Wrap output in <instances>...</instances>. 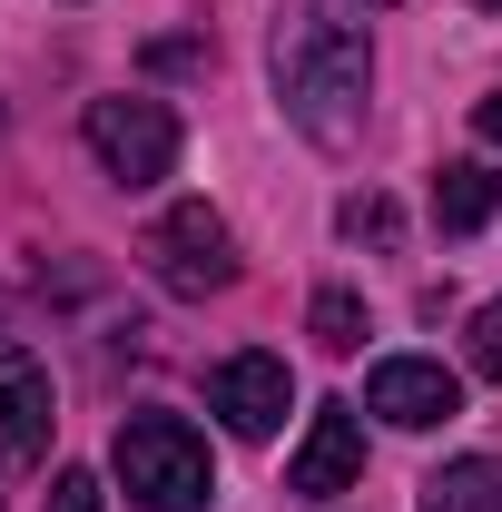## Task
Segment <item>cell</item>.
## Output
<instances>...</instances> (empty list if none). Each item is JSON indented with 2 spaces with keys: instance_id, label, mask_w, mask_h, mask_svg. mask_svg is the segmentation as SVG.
Masks as SVG:
<instances>
[{
  "instance_id": "cell-1",
  "label": "cell",
  "mask_w": 502,
  "mask_h": 512,
  "mask_svg": "<svg viewBox=\"0 0 502 512\" xmlns=\"http://www.w3.org/2000/svg\"><path fill=\"white\" fill-rule=\"evenodd\" d=\"M266 69H276V99H286V119L306 128L315 148H355V138H365L375 50H365V30H355L335 0H276Z\"/></svg>"
},
{
  "instance_id": "cell-2",
  "label": "cell",
  "mask_w": 502,
  "mask_h": 512,
  "mask_svg": "<svg viewBox=\"0 0 502 512\" xmlns=\"http://www.w3.org/2000/svg\"><path fill=\"white\" fill-rule=\"evenodd\" d=\"M119 483L148 512H207V493H217L207 434L178 424V414H128L119 424Z\"/></svg>"
},
{
  "instance_id": "cell-3",
  "label": "cell",
  "mask_w": 502,
  "mask_h": 512,
  "mask_svg": "<svg viewBox=\"0 0 502 512\" xmlns=\"http://www.w3.org/2000/svg\"><path fill=\"white\" fill-rule=\"evenodd\" d=\"M79 138H89V158L119 178V188H158L168 168H178V109L168 99H89V119H79Z\"/></svg>"
},
{
  "instance_id": "cell-4",
  "label": "cell",
  "mask_w": 502,
  "mask_h": 512,
  "mask_svg": "<svg viewBox=\"0 0 502 512\" xmlns=\"http://www.w3.org/2000/svg\"><path fill=\"white\" fill-rule=\"evenodd\" d=\"M148 276L168 286V296H227L237 286V237H227V217L188 197V207H168L158 227H148Z\"/></svg>"
},
{
  "instance_id": "cell-5",
  "label": "cell",
  "mask_w": 502,
  "mask_h": 512,
  "mask_svg": "<svg viewBox=\"0 0 502 512\" xmlns=\"http://www.w3.org/2000/svg\"><path fill=\"white\" fill-rule=\"evenodd\" d=\"M365 414H384L394 434H434V424L463 414V375L434 365V355H384L365 375Z\"/></svg>"
},
{
  "instance_id": "cell-6",
  "label": "cell",
  "mask_w": 502,
  "mask_h": 512,
  "mask_svg": "<svg viewBox=\"0 0 502 512\" xmlns=\"http://www.w3.org/2000/svg\"><path fill=\"white\" fill-rule=\"evenodd\" d=\"M207 404L227 414V434H247V444H266L276 424H286V404H296V375H286V355H227L217 375H207Z\"/></svg>"
},
{
  "instance_id": "cell-7",
  "label": "cell",
  "mask_w": 502,
  "mask_h": 512,
  "mask_svg": "<svg viewBox=\"0 0 502 512\" xmlns=\"http://www.w3.org/2000/svg\"><path fill=\"white\" fill-rule=\"evenodd\" d=\"M355 473H365V424H355V404H315L306 444H296V463H286V493L335 503V493H355Z\"/></svg>"
},
{
  "instance_id": "cell-8",
  "label": "cell",
  "mask_w": 502,
  "mask_h": 512,
  "mask_svg": "<svg viewBox=\"0 0 502 512\" xmlns=\"http://www.w3.org/2000/svg\"><path fill=\"white\" fill-rule=\"evenodd\" d=\"M0 453H50V375L20 345H0Z\"/></svg>"
},
{
  "instance_id": "cell-9",
  "label": "cell",
  "mask_w": 502,
  "mask_h": 512,
  "mask_svg": "<svg viewBox=\"0 0 502 512\" xmlns=\"http://www.w3.org/2000/svg\"><path fill=\"white\" fill-rule=\"evenodd\" d=\"M493 207H502V178H493V168H473V158H453V168L434 178V217L453 227V237L493 227Z\"/></svg>"
},
{
  "instance_id": "cell-10",
  "label": "cell",
  "mask_w": 502,
  "mask_h": 512,
  "mask_svg": "<svg viewBox=\"0 0 502 512\" xmlns=\"http://www.w3.org/2000/svg\"><path fill=\"white\" fill-rule=\"evenodd\" d=\"M424 512H502V463L493 453H463V463L424 473Z\"/></svg>"
},
{
  "instance_id": "cell-11",
  "label": "cell",
  "mask_w": 502,
  "mask_h": 512,
  "mask_svg": "<svg viewBox=\"0 0 502 512\" xmlns=\"http://www.w3.org/2000/svg\"><path fill=\"white\" fill-rule=\"evenodd\" d=\"M306 325H315V345H325V355H355V345H365V306H355L345 286H325Z\"/></svg>"
},
{
  "instance_id": "cell-12",
  "label": "cell",
  "mask_w": 502,
  "mask_h": 512,
  "mask_svg": "<svg viewBox=\"0 0 502 512\" xmlns=\"http://www.w3.org/2000/svg\"><path fill=\"white\" fill-rule=\"evenodd\" d=\"M463 355H473V375H493L502 384V296L473 316V335H463Z\"/></svg>"
},
{
  "instance_id": "cell-13",
  "label": "cell",
  "mask_w": 502,
  "mask_h": 512,
  "mask_svg": "<svg viewBox=\"0 0 502 512\" xmlns=\"http://www.w3.org/2000/svg\"><path fill=\"white\" fill-rule=\"evenodd\" d=\"M345 237H375V247H394V207H384V197H345Z\"/></svg>"
},
{
  "instance_id": "cell-14",
  "label": "cell",
  "mask_w": 502,
  "mask_h": 512,
  "mask_svg": "<svg viewBox=\"0 0 502 512\" xmlns=\"http://www.w3.org/2000/svg\"><path fill=\"white\" fill-rule=\"evenodd\" d=\"M40 512H99V473H79V463H69L60 483H50V503Z\"/></svg>"
},
{
  "instance_id": "cell-15",
  "label": "cell",
  "mask_w": 502,
  "mask_h": 512,
  "mask_svg": "<svg viewBox=\"0 0 502 512\" xmlns=\"http://www.w3.org/2000/svg\"><path fill=\"white\" fill-rule=\"evenodd\" d=\"M473 128H483V138H493V148H502V89H493V99H483V109H473Z\"/></svg>"
},
{
  "instance_id": "cell-16",
  "label": "cell",
  "mask_w": 502,
  "mask_h": 512,
  "mask_svg": "<svg viewBox=\"0 0 502 512\" xmlns=\"http://www.w3.org/2000/svg\"><path fill=\"white\" fill-rule=\"evenodd\" d=\"M473 10H502V0H473Z\"/></svg>"
},
{
  "instance_id": "cell-17",
  "label": "cell",
  "mask_w": 502,
  "mask_h": 512,
  "mask_svg": "<svg viewBox=\"0 0 502 512\" xmlns=\"http://www.w3.org/2000/svg\"><path fill=\"white\" fill-rule=\"evenodd\" d=\"M375 10H384V0H375Z\"/></svg>"
}]
</instances>
